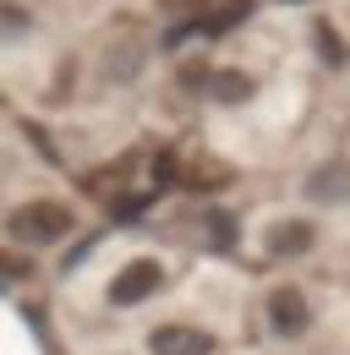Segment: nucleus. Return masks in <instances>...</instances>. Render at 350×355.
<instances>
[{
    "instance_id": "nucleus-7",
    "label": "nucleus",
    "mask_w": 350,
    "mask_h": 355,
    "mask_svg": "<svg viewBox=\"0 0 350 355\" xmlns=\"http://www.w3.org/2000/svg\"><path fill=\"white\" fill-rule=\"evenodd\" d=\"M137 71H142V44H137V39L104 49V77H110V83H131Z\"/></svg>"
},
{
    "instance_id": "nucleus-1",
    "label": "nucleus",
    "mask_w": 350,
    "mask_h": 355,
    "mask_svg": "<svg viewBox=\"0 0 350 355\" xmlns=\"http://www.w3.org/2000/svg\"><path fill=\"white\" fill-rule=\"evenodd\" d=\"M72 230H77V214L55 197H33V202L6 214V241H17V246H55Z\"/></svg>"
},
{
    "instance_id": "nucleus-8",
    "label": "nucleus",
    "mask_w": 350,
    "mask_h": 355,
    "mask_svg": "<svg viewBox=\"0 0 350 355\" xmlns=\"http://www.w3.org/2000/svg\"><path fill=\"white\" fill-rule=\"evenodd\" d=\"M208 88H214L219 104H247V98H252V77H247V71H214Z\"/></svg>"
},
{
    "instance_id": "nucleus-2",
    "label": "nucleus",
    "mask_w": 350,
    "mask_h": 355,
    "mask_svg": "<svg viewBox=\"0 0 350 355\" xmlns=\"http://www.w3.org/2000/svg\"><path fill=\"white\" fill-rule=\"evenodd\" d=\"M165 290V263L159 257H131L121 263V273L104 284V306L110 311H137L142 301H153Z\"/></svg>"
},
{
    "instance_id": "nucleus-4",
    "label": "nucleus",
    "mask_w": 350,
    "mask_h": 355,
    "mask_svg": "<svg viewBox=\"0 0 350 355\" xmlns=\"http://www.w3.org/2000/svg\"><path fill=\"white\" fill-rule=\"evenodd\" d=\"M214 334L197 322H159L148 334V355H214Z\"/></svg>"
},
{
    "instance_id": "nucleus-6",
    "label": "nucleus",
    "mask_w": 350,
    "mask_h": 355,
    "mask_svg": "<svg viewBox=\"0 0 350 355\" xmlns=\"http://www.w3.org/2000/svg\"><path fill=\"white\" fill-rule=\"evenodd\" d=\"M262 246H268L274 263H279V257H285V263H290V257H306V252L317 246V224H312V219H279L274 230H268Z\"/></svg>"
},
{
    "instance_id": "nucleus-9",
    "label": "nucleus",
    "mask_w": 350,
    "mask_h": 355,
    "mask_svg": "<svg viewBox=\"0 0 350 355\" xmlns=\"http://www.w3.org/2000/svg\"><path fill=\"white\" fill-rule=\"evenodd\" d=\"M203 6H208V0H159V11H165V17H197Z\"/></svg>"
},
{
    "instance_id": "nucleus-3",
    "label": "nucleus",
    "mask_w": 350,
    "mask_h": 355,
    "mask_svg": "<svg viewBox=\"0 0 350 355\" xmlns=\"http://www.w3.org/2000/svg\"><path fill=\"white\" fill-rule=\"evenodd\" d=\"M262 311H268L274 339H306V328H312V306H306V290H301V284H274Z\"/></svg>"
},
{
    "instance_id": "nucleus-5",
    "label": "nucleus",
    "mask_w": 350,
    "mask_h": 355,
    "mask_svg": "<svg viewBox=\"0 0 350 355\" xmlns=\"http://www.w3.org/2000/svg\"><path fill=\"white\" fill-rule=\"evenodd\" d=\"M306 202H317V208L350 202V164L345 159H328V164H317V170L306 175Z\"/></svg>"
},
{
    "instance_id": "nucleus-10",
    "label": "nucleus",
    "mask_w": 350,
    "mask_h": 355,
    "mask_svg": "<svg viewBox=\"0 0 350 355\" xmlns=\"http://www.w3.org/2000/svg\"><path fill=\"white\" fill-rule=\"evenodd\" d=\"M208 235H214V246H224V241L235 235V224L224 219V214H208Z\"/></svg>"
}]
</instances>
